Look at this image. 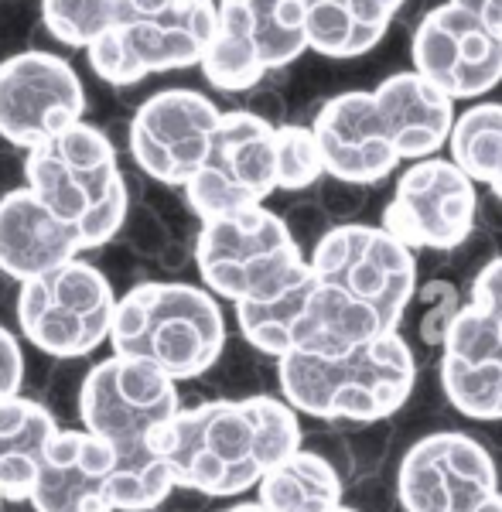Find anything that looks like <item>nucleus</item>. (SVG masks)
I'll return each mask as SVG.
<instances>
[{"mask_svg": "<svg viewBox=\"0 0 502 512\" xmlns=\"http://www.w3.org/2000/svg\"><path fill=\"white\" fill-rule=\"evenodd\" d=\"M219 21L216 0H120L117 18L86 48L89 69L110 86L202 65Z\"/></svg>", "mask_w": 502, "mask_h": 512, "instance_id": "obj_9", "label": "nucleus"}, {"mask_svg": "<svg viewBox=\"0 0 502 512\" xmlns=\"http://www.w3.org/2000/svg\"><path fill=\"white\" fill-rule=\"evenodd\" d=\"M499 489L496 451L465 431H431L400 454L397 495L403 512H462Z\"/></svg>", "mask_w": 502, "mask_h": 512, "instance_id": "obj_15", "label": "nucleus"}, {"mask_svg": "<svg viewBox=\"0 0 502 512\" xmlns=\"http://www.w3.org/2000/svg\"><path fill=\"white\" fill-rule=\"evenodd\" d=\"M475 216H479V185L472 175L458 161L431 154L410 161V168L397 178L380 226L414 253H448L472 236Z\"/></svg>", "mask_w": 502, "mask_h": 512, "instance_id": "obj_14", "label": "nucleus"}, {"mask_svg": "<svg viewBox=\"0 0 502 512\" xmlns=\"http://www.w3.org/2000/svg\"><path fill=\"white\" fill-rule=\"evenodd\" d=\"M448 154L502 202V103L482 99L455 117Z\"/></svg>", "mask_w": 502, "mask_h": 512, "instance_id": "obj_24", "label": "nucleus"}, {"mask_svg": "<svg viewBox=\"0 0 502 512\" xmlns=\"http://www.w3.org/2000/svg\"><path fill=\"white\" fill-rule=\"evenodd\" d=\"M113 352L154 362L171 379H199L222 359L226 315L209 287L185 280H144L117 301Z\"/></svg>", "mask_w": 502, "mask_h": 512, "instance_id": "obj_6", "label": "nucleus"}, {"mask_svg": "<svg viewBox=\"0 0 502 512\" xmlns=\"http://www.w3.org/2000/svg\"><path fill=\"white\" fill-rule=\"evenodd\" d=\"M328 178L322 147L311 127L281 123V192H301Z\"/></svg>", "mask_w": 502, "mask_h": 512, "instance_id": "obj_26", "label": "nucleus"}, {"mask_svg": "<svg viewBox=\"0 0 502 512\" xmlns=\"http://www.w3.org/2000/svg\"><path fill=\"white\" fill-rule=\"evenodd\" d=\"M281 192V123L253 110H222L202 168L188 178L185 202L202 219L263 205Z\"/></svg>", "mask_w": 502, "mask_h": 512, "instance_id": "obj_13", "label": "nucleus"}, {"mask_svg": "<svg viewBox=\"0 0 502 512\" xmlns=\"http://www.w3.org/2000/svg\"><path fill=\"white\" fill-rule=\"evenodd\" d=\"M117 472V451L86 427H65L55 434L31 492L35 512H117L110 482Z\"/></svg>", "mask_w": 502, "mask_h": 512, "instance_id": "obj_19", "label": "nucleus"}, {"mask_svg": "<svg viewBox=\"0 0 502 512\" xmlns=\"http://www.w3.org/2000/svg\"><path fill=\"white\" fill-rule=\"evenodd\" d=\"M86 113V86L69 59L28 48L0 62V137L18 151L45 144Z\"/></svg>", "mask_w": 502, "mask_h": 512, "instance_id": "obj_16", "label": "nucleus"}, {"mask_svg": "<svg viewBox=\"0 0 502 512\" xmlns=\"http://www.w3.org/2000/svg\"><path fill=\"white\" fill-rule=\"evenodd\" d=\"M123 233H127V243L134 246L141 256H151V260H161L164 267H178L175 253H171V236L168 229L161 226V219L154 216L147 205H134L130 209L127 222H123Z\"/></svg>", "mask_w": 502, "mask_h": 512, "instance_id": "obj_29", "label": "nucleus"}, {"mask_svg": "<svg viewBox=\"0 0 502 512\" xmlns=\"http://www.w3.org/2000/svg\"><path fill=\"white\" fill-rule=\"evenodd\" d=\"M301 417L284 396L202 400L181 407L154 434L178 489L205 499H233L257 489L263 475L301 448Z\"/></svg>", "mask_w": 502, "mask_h": 512, "instance_id": "obj_3", "label": "nucleus"}, {"mask_svg": "<svg viewBox=\"0 0 502 512\" xmlns=\"http://www.w3.org/2000/svg\"><path fill=\"white\" fill-rule=\"evenodd\" d=\"M417 304H421V321H417V338L427 352H441L444 338H448L451 325H455L458 311H462V294L451 280H431L417 291Z\"/></svg>", "mask_w": 502, "mask_h": 512, "instance_id": "obj_27", "label": "nucleus"}, {"mask_svg": "<svg viewBox=\"0 0 502 512\" xmlns=\"http://www.w3.org/2000/svg\"><path fill=\"white\" fill-rule=\"evenodd\" d=\"M120 0H41V24L48 38L86 52L117 18Z\"/></svg>", "mask_w": 502, "mask_h": 512, "instance_id": "obj_25", "label": "nucleus"}, {"mask_svg": "<svg viewBox=\"0 0 502 512\" xmlns=\"http://www.w3.org/2000/svg\"><path fill=\"white\" fill-rule=\"evenodd\" d=\"M311 294L291 352L339 355L400 332L417 301V256L386 226L342 222L308 253Z\"/></svg>", "mask_w": 502, "mask_h": 512, "instance_id": "obj_1", "label": "nucleus"}, {"mask_svg": "<svg viewBox=\"0 0 502 512\" xmlns=\"http://www.w3.org/2000/svg\"><path fill=\"white\" fill-rule=\"evenodd\" d=\"M342 506H349L352 512H397L400 509L397 482H386L383 472L356 475L352 482H345Z\"/></svg>", "mask_w": 502, "mask_h": 512, "instance_id": "obj_30", "label": "nucleus"}, {"mask_svg": "<svg viewBox=\"0 0 502 512\" xmlns=\"http://www.w3.org/2000/svg\"><path fill=\"white\" fill-rule=\"evenodd\" d=\"M308 52L304 0H219L202 76L219 93H250Z\"/></svg>", "mask_w": 502, "mask_h": 512, "instance_id": "obj_12", "label": "nucleus"}, {"mask_svg": "<svg viewBox=\"0 0 502 512\" xmlns=\"http://www.w3.org/2000/svg\"><path fill=\"white\" fill-rule=\"evenodd\" d=\"M349 437L356 475H376L386 468V458L393 451V427L390 420H366V424H342Z\"/></svg>", "mask_w": 502, "mask_h": 512, "instance_id": "obj_28", "label": "nucleus"}, {"mask_svg": "<svg viewBox=\"0 0 502 512\" xmlns=\"http://www.w3.org/2000/svg\"><path fill=\"white\" fill-rule=\"evenodd\" d=\"M59 431V417L45 403L28 400L21 393L0 400V495L4 502L11 506L31 502L41 465Z\"/></svg>", "mask_w": 502, "mask_h": 512, "instance_id": "obj_21", "label": "nucleus"}, {"mask_svg": "<svg viewBox=\"0 0 502 512\" xmlns=\"http://www.w3.org/2000/svg\"><path fill=\"white\" fill-rule=\"evenodd\" d=\"M222 110L199 89H161L130 117L127 144L134 164L151 181L185 188L202 168Z\"/></svg>", "mask_w": 502, "mask_h": 512, "instance_id": "obj_17", "label": "nucleus"}, {"mask_svg": "<svg viewBox=\"0 0 502 512\" xmlns=\"http://www.w3.org/2000/svg\"><path fill=\"white\" fill-rule=\"evenodd\" d=\"M24 383V352L11 328L0 325V400L18 396Z\"/></svg>", "mask_w": 502, "mask_h": 512, "instance_id": "obj_32", "label": "nucleus"}, {"mask_svg": "<svg viewBox=\"0 0 502 512\" xmlns=\"http://www.w3.org/2000/svg\"><path fill=\"white\" fill-rule=\"evenodd\" d=\"M451 4H462L475 18H482L485 24L502 31V0H451Z\"/></svg>", "mask_w": 502, "mask_h": 512, "instance_id": "obj_33", "label": "nucleus"}, {"mask_svg": "<svg viewBox=\"0 0 502 512\" xmlns=\"http://www.w3.org/2000/svg\"><path fill=\"white\" fill-rule=\"evenodd\" d=\"M444 400L468 420H502V256L482 263L438 359Z\"/></svg>", "mask_w": 502, "mask_h": 512, "instance_id": "obj_11", "label": "nucleus"}, {"mask_svg": "<svg viewBox=\"0 0 502 512\" xmlns=\"http://www.w3.org/2000/svg\"><path fill=\"white\" fill-rule=\"evenodd\" d=\"M328 512H352L349 506H335V509H328Z\"/></svg>", "mask_w": 502, "mask_h": 512, "instance_id": "obj_36", "label": "nucleus"}, {"mask_svg": "<svg viewBox=\"0 0 502 512\" xmlns=\"http://www.w3.org/2000/svg\"><path fill=\"white\" fill-rule=\"evenodd\" d=\"M462 512H502V489H499V492H492L489 499H482L479 506L462 509Z\"/></svg>", "mask_w": 502, "mask_h": 512, "instance_id": "obj_34", "label": "nucleus"}, {"mask_svg": "<svg viewBox=\"0 0 502 512\" xmlns=\"http://www.w3.org/2000/svg\"><path fill=\"white\" fill-rule=\"evenodd\" d=\"M195 267L212 294L233 304L277 301L311 277L308 250L287 219L263 205L202 219Z\"/></svg>", "mask_w": 502, "mask_h": 512, "instance_id": "obj_8", "label": "nucleus"}, {"mask_svg": "<svg viewBox=\"0 0 502 512\" xmlns=\"http://www.w3.org/2000/svg\"><path fill=\"white\" fill-rule=\"evenodd\" d=\"M181 407L178 379L154 362L113 352L82 376L76 414L86 431L100 434L117 451L110 482L117 512H154L178 489L151 441Z\"/></svg>", "mask_w": 502, "mask_h": 512, "instance_id": "obj_4", "label": "nucleus"}, {"mask_svg": "<svg viewBox=\"0 0 502 512\" xmlns=\"http://www.w3.org/2000/svg\"><path fill=\"white\" fill-rule=\"evenodd\" d=\"M301 448H308V451H315L318 458H325L328 465L342 475V482H352V478H356V458H352L349 437H345L342 427H328V431L304 434Z\"/></svg>", "mask_w": 502, "mask_h": 512, "instance_id": "obj_31", "label": "nucleus"}, {"mask_svg": "<svg viewBox=\"0 0 502 512\" xmlns=\"http://www.w3.org/2000/svg\"><path fill=\"white\" fill-rule=\"evenodd\" d=\"M342 495V475L308 448L287 454L257 485V499L267 512H328L342 506Z\"/></svg>", "mask_w": 502, "mask_h": 512, "instance_id": "obj_23", "label": "nucleus"}, {"mask_svg": "<svg viewBox=\"0 0 502 512\" xmlns=\"http://www.w3.org/2000/svg\"><path fill=\"white\" fill-rule=\"evenodd\" d=\"M455 99L421 72H393L376 89L325 99L311 120L325 175L342 185H380L400 161L441 154L455 127Z\"/></svg>", "mask_w": 502, "mask_h": 512, "instance_id": "obj_2", "label": "nucleus"}, {"mask_svg": "<svg viewBox=\"0 0 502 512\" xmlns=\"http://www.w3.org/2000/svg\"><path fill=\"white\" fill-rule=\"evenodd\" d=\"M277 362L281 396L298 414L328 424L390 420L417 390V352L400 332L369 338L339 355L287 352Z\"/></svg>", "mask_w": 502, "mask_h": 512, "instance_id": "obj_5", "label": "nucleus"}, {"mask_svg": "<svg viewBox=\"0 0 502 512\" xmlns=\"http://www.w3.org/2000/svg\"><path fill=\"white\" fill-rule=\"evenodd\" d=\"M0 506H4V495H0Z\"/></svg>", "mask_w": 502, "mask_h": 512, "instance_id": "obj_37", "label": "nucleus"}, {"mask_svg": "<svg viewBox=\"0 0 502 512\" xmlns=\"http://www.w3.org/2000/svg\"><path fill=\"white\" fill-rule=\"evenodd\" d=\"M407 0H304L308 48L325 59H356L386 38Z\"/></svg>", "mask_w": 502, "mask_h": 512, "instance_id": "obj_22", "label": "nucleus"}, {"mask_svg": "<svg viewBox=\"0 0 502 512\" xmlns=\"http://www.w3.org/2000/svg\"><path fill=\"white\" fill-rule=\"evenodd\" d=\"M410 59L444 96L482 99L502 82V31L444 0L417 24Z\"/></svg>", "mask_w": 502, "mask_h": 512, "instance_id": "obj_18", "label": "nucleus"}, {"mask_svg": "<svg viewBox=\"0 0 502 512\" xmlns=\"http://www.w3.org/2000/svg\"><path fill=\"white\" fill-rule=\"evenodd\" d=\"M21 175L48 209L79 229L86 253L113 243L134 209L113 140L96 123L79 120L24 151Z\"/></svg>", "mask_w": 502, "mask_h": 512, "instance_id": "obj_7", "label": "nucleus"}, {"mask_svg": "<svg viewBox=\"0 0 502 512\" xmlns=\"http://www.w3.org/2000/svg\"><path fill=\"white\" fill-rule=\"evenodd\" d=\"M222 512H267L263 509V502H240V506H229V509H222Z\"/></svg>", "mask_w": 502, "mask_h": 512, "instance_id": "obj_35", "label": "nucleus"}, {"mask_svg": "<svg viewBox=\"0 0 502 512\" xmlns=\"http://www.w3.org/2000/svg\"><path fill=\"white\" fill-rule=\"evenodd\" d=\"M86 253L82 233L52 212L31 185L0 195V274L24 280Z\"/></svg>", "mask_w": 502, "mask_h": 512, "instance_id": "obj_20", "label": "nucleus"}, {"mask_svg": "<svg viewBox=\"0 0 502 512\" xmlns=\"http://www.w3.org/2000/svg\"><path fill=\"white\" fill-rule=\"evenodd\" d=\"M117 301L110 277L76 256L18 284L14 318L21 338L38 352L52 359H82L110 342Z\"/></svg>", "mask_w": 502, "mask_h": 512, "instance_id": "obj_10", "label": "nucleus"}]
</instances>
